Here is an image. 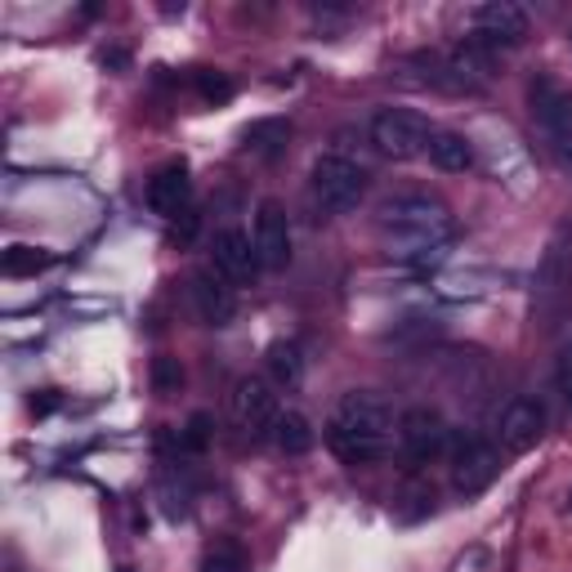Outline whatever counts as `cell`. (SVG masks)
<instances>
[{"mask_svg": "<svg viewBox=\"0 0 572 572\" xmlns=\"http://www.w3.org/2000/svg\"><path fill=\"white\" fill-rule=\"evenodd\" d=\"M376 228L385 238L390 255L416 259V264H434L443 259L447 242L456 238V219L447 202L430 193H394L376 206Z\"/></svg>", "mask_w": 572, "mask_h": 572, "instance_id": "6da1fadb", "label": "cell"}, {"mask_svg": "<svg viewBox=\"0 0 572 572\" xmlns=\"http://www.w3.org/2000/svg\"><path fill=\"white\" fill-rule=\"evenodd\" d=\"M394 434H398L394 407L371 390H349L327 421V447L345 466H380L394 447Z\"/></svg>", "mask_w": 572, "mask_h": 572, "instance_id": "7a4b0ae2", "label": "cell"}, {"mask_svg": "<svg viewBox=\"0 0 572 572\" xmlns=\"http://www.w3.org/2000/svg\"><path fill=\"white\" fill-rule=\"evenodd\" d=\"M527 117L537 126L546 152L559 166H572V90L550 72H537L527 81Z\"/></svg>", "mask_w": 572, "mask_h": 572, "instance_id": "3957f363", "label": "cell"}, {"mask_svg": "<svg viewBox=\"0 0 572 572\" xmlns=\"http://www.w3.org/2000/svg\"><path fill=\"white\" fill-rule=\"evenodd\" d=\"M367 166H358L345 152H322L309 170V193L327 215H349L367 198Z\"/></svg>", "mask_w": 572, "mask_h": 572, "instance_id": "277c9868", "label": "cell"}, {"mask_svg": "<svg viewBox=\"0 0 572 572\" xmlns=\"http://www.w3.org/2000/svg\"><path fill=\"white\" fill-rule=\"evenodd\" d=\"M447 466H452V487L461 492V497H479V492H487L492 483H497L501 452L474 430H452Z\"/></svg>", "mask_w": 572, "mask_h": 572, "instance_id": "5b68a950", "label": "cell"}, {"mask_svg": "<svg viewBox=\"0 0 572 572\" xmlns=\"http://www.w3.org/2000/svg\"><path fill=\"white\" fill-rule=\"evenodd\" d=\"M398 456L407 461V470H425L434 461L447 456V443H452V425L443 421L438 407H407L398 416Z\"/></svg>", "mask_w": 572, "mask_h": 572, "instance_id": "8992f818", "label": "cell"}, {"mask_svg": "<svg viewBox=\"0 0 572 572\" xmlns=\"http://www.w3.org/2000/svg\"><path fill=\"white\" fill-rule=\"evenodd\" d=\"M430 135H434V126L411 107H380L371 117V143H376V152H385L390 162L421 157Z\"/></svg>", "mask_w": 572, "mask_h": 572, "instance_id": "52a82bcc", "label": "cell"}, {"mask_svg": "<svg viewBox=\"0 0 572 572\" xmlns=\"http://www.w3.org/2000/svg\"><path fill=\"white\" fill-rule=\"evenodd\" d=\"M568 295H572V224H559L542 251L537 278H532V300H537V314L550 318Z\"/></svg>", "mask_w": 572, "mask_h": 572, "instance_id": "ba28073f", "label": "cell"}, {"mask_svg": "<svg viewBox=\"0 0 572 572\" xmlns=\"http://www.w3.org/2000/svg\"><path fill=\"white\" fill-rule=\"evenodd\" d=\"M470 41L483 50H519L527 41V14L514 0H483L470 10Z\"/></svg>", "mask_w": 572, "mask_h": 572, "instance_id": "9c48e42d", "label": "cell"}, {"mask_svg": "<svg viewBox=\"0 0 572 572\" xmlns=\"http://www.w3.org/2000/svg\"><path fill=\"white\" fill-rule=\"evenodd\" d=\"M228 411H233V425L246 438H269L282 407H278V394L264 376H242L233 385V394H228Z\"/></svg>", "mask_w": 572, "mask_h": 572, "instance_id": "30bf717a", "label": "cell"}, {"mask_svg": "<svg viewBox=\"0 0 572 572\" xmlns=\"http://www.w3.org/2000/svg\"><path fill=\"white\" fill-rule=\"evenodd\" d=\"M251 242H255V255H259V269L282 274L291 264V219H287L282 202H259Z\"/></svg>", "mask_w": 572, "mask_h": 572, "instance_id": "8fae6325", "label": "cell"}, {"mask_svg": "<svg viewBox=\"0 0 572 572\" xmlns=\"http://www.w3.org/2000/svg\"><path fill=\"white\" fill-rule=\"evenodd\" d=\"M188 291H193V309H198V318L206 327H228V322L238 318V291H233V282L215 269V264L188 278Z\"/></svg>", "mask_w": 572, "mask_h": 572, "instance_id": "7c38bea8", "label": "cell"}, {"mask_svg": "<svg viewBox=\"0 0 572 572\" xmlns=\"http://www.w3.org/2000/svg\"><path fill=\"white\" fill-rule=\"evenodd\" d=\"M546 434V407L537 398H510L501 407V421H497V438L506 452H532Z\"/></svg>", "mask_w": 572, "mask_h": 572, "instance_id": "4fadbf2b", "label": "cell"}, {"mask_svg": "<svg viewBox=\"0 0 572 572\" xmlns=\"http://www.w3.org/2000/svg\"><path fill=\"white\" fill-rule=\"evenodd\" d=\"M148 211L152 215H162V219H179L183 211H193V175H188V166L183 162H170V166H162L157 175L148 179Z\"/></svg>", "mask_w": 572, "mask_h": 572, "instance_id": "5bb4252c", "label": "cell"}, {"mask_svg": "<svg viewBox=\"0 0 572 572\" xmlns=\"http://www.w3.org/2000/svg\"><path fill=\"white\" fill-rule=\"evenodd\" d=\"M215 269H219L228 282H233V287L255 282L259 255H255L251 233H242V228H219V233H215Z\"/></svg>", "mask_w": 572, "mask_h": 572, "instance_id": "9a60e30c", "label": "cell"}, {"mask_svg": "<svg viewBox=\"0 0 572 572\" xmlns=\"http://www.w3.org/2000/svg\"><path fill=\"white\" fill-rule=\"evenodd\" d=\"M287 143H291V122H282V117H264V122H251L242 130V148L259 162H278L287 152Z\"/></svg>", "mask_w": 572, "mask_h": 572, "instance_id": "2e32d148", "label": "cell"}, {"mask_svg": "<svg viewBox=\"0 0 572 572\" xmlns=\"http://www.w3.org/2000/svg\"><path fill=\"white\" fill-rule=\"evenodd\" d=\"M425 152H430V162L438 170H447V175H461V170L474 166V143L461 130H434L430 143H425Z\"/></svg>", "mask_w": 572, "mask_h": 572, "instance_id": "e0dca14e", "label": "cell"}, {"mask_svg": "<svg viewBox=\"0 0 572 572\" xmlns=\"http://www.w3.org/2000/svg\"><path fill=\"white\" fill-rule=\"evenodd\" d=\"M314 425H309V416L304 411H295V407H282L278 411V421H274V434H269V443L282 452V456H304L314 447Z\"/></svg>", "mask_w": 572, "mask_h": 572, "instance_id": "ac0fdd59", "label": "cell"}, {"mask_svg": "<svg viewBox=\"0 0 572 572\" xmlns=\"http://www.w3.org/2000/svg\"><path fill=\"white\" fill-rule=\"evenodd\" d=\"M264 363H269V376H274L278 390H295L304 380V349L295 345V340H274Z\"/></svg>", "mask_w": 572, "mask_h": 572, "instance_id": "d6986e66", "label": "cell"}, {"mask_svg": "<svg viewBox=\"0 0 572 572\" xmlns=\"http://www.w3.org/2000/svg\"><path fill=\"white\" fill-rule=\"evenodd\" d=\"M50 264H54V251L31 246V242H14L5 255H0V269H5V278H36V274H46Z\"/></svg>", "mask_w": 572, "mask_h": 572, "instance_id": "ffe728a7", "label": "cell"}, {"mask_svg": "<svg viewBox=\"0 0 572 572\" xmlns=\"http://www.w3.org/2000/svg\"><path fill=\"white\" fill-rule=\"evenodd\" d=\"M246 568H251V559H246L242 542H233V537H219L202 559V572H246Z\"/></svg>", "mask_w": 572, "mask_h": 572, "instance_id": "44dd1931", "label": "cell"}, {"mask_svg": "<svg viewBox=\"0 0 572 572\" xmlns=\"http://www.w3.org/2000/svg\"><path fill=\"white\" fill-rule=\"evenodd\" d=\"M152 394H162V398H170V394H179L183 390V363L179 358H170V354H157L152 358Z\"/></svg>", "mask_w": 572, "mask_h": 572, "instance_id": "7402d4cb", "label": "cell"}, {"mask_svg": "<svg viewBox=\"0 0 572 572\" xmlns=\"http://www.w3.org/2000/svg\"><path fill=\"white\" fill-rule=\"evenodd\" d=\"M193 86H198V94L206 103H228V99H233V81H228L224 72H215V67H198L193 72Z\"/></svg>", "mask_w": 572, "mask_h": 572, "instance_id": "603a6c76", "label": "cell"}, {"mask_svg": "<svg viewBox=\"0 0 572 572\" xmlns=\"http://www.w3.org/2000/svg\"><path fill=\"white\" fill-rule=\"evenodd\" d=\"M206 447H211V416L206 411H193V416H188V425L179 430V452L202 456Z\"/></svg>", "mask_w": 572, "mask_h": 572, "instance_id": "cb8c5ba5", "label": "cell"}, {"mask_svg": "<svg viewBox=\"0 0 572 572\" xmlns=\"http://www.w3.org/2000/svg\"><path fill=\"white\" fill-rule=\"evenodd\" d=\"M198 233H202V215H198V206L193 211H183L179 219H175V246H193L198 242Z\"/></svg>", "mask_w": 572, "mask_h": 572, "instance_id": "d4e9b609", "label": "cell"}, {"mask_svg": "<svg viewBox=\"0 0 572 572\" xmlns=\"http://www.w3.org/2000/svg\"><path fill=\"white\" fill-rule=\"evenodd\" d=\"M555 380H559V394H563V403L572 407V340L559 349V363H555Z\"/></svg>", "mask_w": 572, "mask_h": 572, "instance_id": "484cf974", "label": "cell"}, {"mask_svg": "<svg viewBox=\"0 0 572 572\" xmlns=\"http://www.w3.org/2000/svg\"><path fill=\"white\" fill-rule=\"evenodd\" d=\"M54 407H59V394H54V390H46L41 398H31V411H36V416H50Z\"/></svg>", "mask_w": 572, "mask_h": 572, "instance_id": "4316f807", "label": "cell"}, {"mask_svg": "<svg viewBox=\"0 0 572 572\" xmlns=\"http://www.w3.org/2000/svg\"><path fill=\"white\" fill-rule=\"evenodd\" d=\"M568 501H572V497H568Z\"/></svg>", "mask_w": 572, "mask_h": 572, "instance_id": "83f0119b", "label": "cell"}, {"mask_svg": "<svg viewBox=\"0 0 572 572\" xmlns=\"http://www.w3.org/2000/svg\"><path fill=\"white\" fill-rule=\"evenodd\" d=\"M568 36H572V31H568Z\"/></svg>", "mask_w": 572, "mask_h": 572, "instance_id": "f1b7e54d", "label": "cell"}]
</instances>
